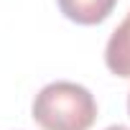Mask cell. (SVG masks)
<instances>
[{
    "mask_svg": "<svg viewBox=\"0 0 130 130\" xmlns=\"http://www.w3.org/2000/svg\"><path fill=\"white\" fill-rule=\"evenodd\" d=\"M33 120L43 130H89L97 120L92 92L77 82H51L33 100Z\"/></svg>",
    "mask_w": 130,
    "mask_h": 130,
    "instance_id": "cell-1",
    "label": "cell"
},
{
    "mask_svg": "<svg viewBox=\"0 0 130 130\" xmlns=\"http://www.w3.org/2000/svg\"><path fill=\"white\" fill-rule=\"evenodd\" d=\"M105 64L112 74L130 79V13L112 31L107 48H105Z\"/></svg>",
    "mask_w": 130,
    "mask_h": 130,
    "instance_id": "cell-2",
    "label": "cell"
},
{
    "mask_svg": "<svg viewBox=\"0 0 130 130\" xmlns=\"http://www.w3.org/2000/svg\"><path fill=\"white\" fill-rule=\"evenodd\" d=\"M117 5V0H59L61 13L79 26L102 23Z\"/></svg>",
    "mask_w": 130,
    "mask_h": 130,
    "instance_id": "cell-3",
    "label": "cell"
},
{
    "mask_svg": "<svg viewBox=\"0 0 130 130\" xmlns=\"http://www.w3.org/2000/svg\"><path fill=\"white\" fill-rule=\"evenodd\" d=\"M105 130H127V127H122V125H110V127H105Z\"/></svg>",
    "mask_w": 130,
    "mask_h": 130,
    "instance_id": "cell-4",
    "label": "cell"
},
{
    "mask_svg": "<svg viewBox=\"0 0 130 130\" xmlns=\"http://www.w3.org/2000/svg\"><path fill=\"white\" fill-rule=\"evenodd\" d=\"M127 112H130V94H127Z\"/></svg>",
    "mask_w": 130,
    "mask_h": 130,
    "instance_id": "cell-5",
    "label": "cell"
}]
</instances>
